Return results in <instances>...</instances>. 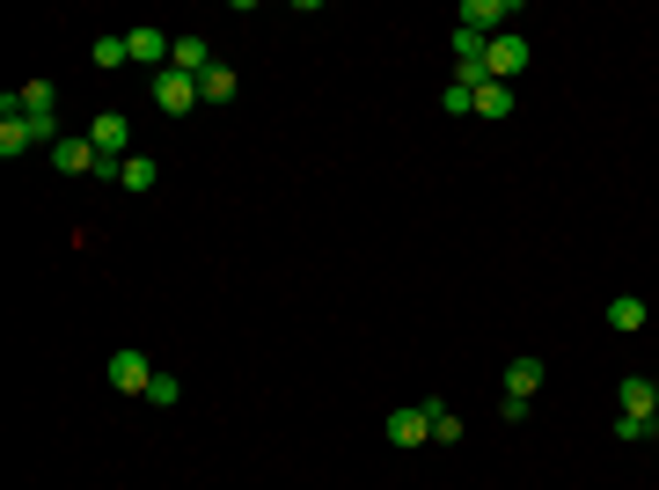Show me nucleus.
I'll list each match as a JSON object with an SVG mask.
<instances>
[{"label": "nucleus", "mask_w": 659, "mask_h": 490, "mask_svg": "<svg viewBox=\"0 0 659 490\" xmlns=\"http://www.w3.org/2000/svg\"><path fill=\"white\" fill-rule=\"evenodd\" d=\"M652 417H659V389L645 373H630L616 389V439H652Z\"/></svg>", "instance_id": "f257e3e1"}, {"label": "nucleus", "mask_w": 659, "mask_h": 490, "mask_svg": "<svg viewBox=\"0 0 659 490\" xmlns=\"http://www.w3.org/2000/svg\"><path fill=\"white\" fill-rule=\"evenodd\" d=\"M15 110L30 118V132H37V140H52V146L66 140V132H60V88H52V81H22V88H15Z\"/></svg>", "instance_id": "f03ea898"}, {"label": "nucleus", "mask_w": 659, "mask_h": 490, "mask_svg": "<svg viewBox=\"0 0 659 490\" xmlns=\"http://www.w3.org/2000/svg\"><path fill=\"white\" fill-rule=\"evenodd\" d=\"M88 140H96V154H104V168L132 162V118H125V110H104V118L88 124Z\"/></svg>", "instance_id": "7ed1b4c3"}, {"label": "nucleus", "mask_w": 659, "mask_h": 490, "mask_svg": "<svg viewBox=\"0 0 659 490\" xmlns=\"http://www.w3.org/2000/svg\"><path fill=\"white\" fill-rule=\"evenodd\" d=\"M125 52H132V66H147V74H169V52H176V37H169V30H154V22H132Z\"/></svg>", "instance_id": "20e7f679"}, {"label": "nucleus", "mask_w": 659, "mask_h": 490, "mask_svg": "<svg viewBox=\"0 0 659 490\" xmlns=\"http://www.w3.org/2000/svg\"><path fill=\"white\" fill-rule=\"evenodd\" d=\"M191 102H206L191 74H176V66H169V74H154V110H162V118H191Z\"/></svg>", "instance_id": "39448f33"}, {"label": "nucleus", "mask_w": 659, "mask_h": 490, "mask_svg": "<svg viewBox=\"0 0 659 490\" xmlns=\"http://www.w3.org/2000/svg\"><path fill=\"white\" fill-rule=\"evenodd\" d=\"M528 37H514V30H498L491 37V52H484V66H491V81H514V74H528Z\"/></svg>", "instance_id": "423d86ee"}, {"label": "nucleus", "mask_w": 659, "mask_h": 490, "mask_svg": "<svg viewBox=\"0 0 659 490\" xmlns=\"http://www.w3.org/2000/svg\"><path fill=\"white\" fill-rule=\"evenodd\" d=\"M110 389H118V395H147V389H154V367H147V359H140V351H110Z\"/></svg>", "instance_id": "0eeeda50"}, {"label": "nucleus", "mask_w": 659, "mask_h": 490, "mask_svg": "<svg viewBox=\"0 0 659 490\" xmlns=\"http://www.w3.org/2000/svg\"><path fill=\"white\" fill-rule=\"evenodd\" d=\"M389 439L396 447H425V439H433V403L425 410H389Z\"/></svg>", "instance_id": "6e6552de"}, {"label": "nucleus", "mask_w": 659, "mask_h": 490, "mask_svg": "<svg viewBox=\"0 0 659 490\" xmlns=\"http://www.w3.org/2000/svg\"><path fill=\"white\" fill-rule=\"evenodd\" d=\"M169 66H176V74H191V81H206V74H213L220 59H213V44H206V37H176Z\"/></svg>", "instance_id": "1a4fd4ad"}, {"label": "nucleus", "mask_w": 659, "mask_h": 490, "mask_svg": "<svg viewBox=\"0 0 659 490\" xmlns=\"http://www.w3.org/2000/svg\"><path fill=\"white\" fill-rule=\"evenodd\" d=\"M506 15H514V0H462V8H454V22L476 30V37H491V22H506Z\"/></svg>", "instance_id": "9d476101"}, {"label": "nucleus", "mask_w": 659, "mask_h": 490, "mask_svg": "<svg viewBox=\"0 0 659 490\" xmlns=\"http://www.w3.org/2000/svg\"><path fill=\"white\" fill-rule=\"evenodd\" d=\"M52 162H60L66 176H96L104 154H96V140H60V146H52Z\"/></svg>", "instance_id": "9b49d317"}, {"label": "nucleus", "mask_w": 659, "mask_h": 490, "mask_svg": "<svg viewBox=\"0 0 659 490\" xmlns=\"http://www.w3.org/2000/svg\"><path fill=\"white\" fill-rule=\"evenodd\" d=\"M476 118H514V81H476Z\"/></svg>", "instance_id": "f8f14e48"}, {"label": "nucleus", "mask_w": 659, "mask_h": 490, "mask_svg": "<svg viewBox=\"0 0 659 490\" xmlns=\"http://www.w3.org/2000/svg\"><path fill=\"white\" fill-rule=\"evenodd\" d=\"M536 389H542V359H514L506 367V395H528L536 403Z\"/></svg>", "instance_id": "ddd939ff"}, {"label": "nucleus", "mask_w": 659, "mask_h": 490, "mask_svg": "<svg viewBox=\"0 0 659 490\" xmlns=\"http://www.w3.org/2000/svg\"><path fill=\"white\" fill-rule=\"evenodd\" d=\"M118 184L125 190H154V184H162V168L147 162V154H132V162H118Z\"/></svg>", "instance_id": "4468645a"}, {"label": "nucleus", "mask_w": 659, "mask_h": 490, "mask_svg": "<svg viewBox=\"0 0 659 490\" xmlns=\"http://www.w3.org/2000/svg\"><path fill=\"white\" fill-rule=\"evenodd\" d=\"M235 88H242V74H235V66H213L206 81H198V96H206V102H235Z\"/></svg>", "instance_id": "2eb2a0df"}, {"label": "nucleus", "mask_w": 659, "mask_h": 490, "mask_svg": "<svg viewBox=\"0 0 659 490\" xmlns=\"http://www.w3.org/2000/svg\"><path fill=\"white\" fill-rule=\"evenodd\" d=\"M484 52H491V37H476V30H454V66H484ZM491 74V66H484Z\"/></svg>", "instance_id": "dca6fc26"}, {"label": "nucleus", "mask_w": 659, "mask_h": 490, "mask_svg": "<svg viewBox=\"0 0 659 490\" xmlns=\"http://www.w3.org/2000/svg\"><path fill=\"white\" fill-rule=\"evenodd\" d=\"M88 59L104 66V74H118V66L132 59V52H125V37H96V44H88Z\"/></svg>", "instance_id": "f3484780"}, {"label": "nucleus", "mask_w": 659, "mask_h": 490, "mask_svg": "<svg viewBox=\"0 0 659 490\" xmlns=\"http://www.w3.org/2000/svg\"><path fill=\"white\" fill-rule=\"evenodd\" d=\"M608 323H616V329H645V301H638V293L608 301Z\"/></svg>", "instance_id": "a211bd4d"}, {"label": "nucleus", "mask_w": 659, "mask_h": 490, "mask_svg": "<svg viewBox=\"0 0 659 490\" xmlns=\"http://www.w3.org/2000/svg\"><path fill=\"white\" fill-rule=\"evenodd\" d=\"M433 439H440V447H454V439H462V417H454V410H440V403H433Z\"/></svg>", "instance_id": "6ab92c4d"}, {"label": "nucleus", "mask_w": 659, "mask_h": 490, "mask_svg": "<svg viewBox=\"0 0 659 490\" xmlns=\"http://www.w3.org/2000/svg\"><path fill=\"white\" fill-rule=\"evenodd\" d=\"M440 102H447L454 118H462V110H476V88H462V81H447V88H440Z\"/></svg>", "instance_id": "aec40b11"}, {"label": "nucleus", "mask_w": 659, "mask_h": 490, "mask_svg": "<svg viewBox=\"0 0 659 490\" xmlns=\"http://www.w3.org/2000/svg\"><path fill=\"white\" fill-rule=\"evenodd\" d=\"M176 395H184V389H176V373H154V389H147V403H162V410H169Z\"/></svg>", "instance_id": "412c9836"}, {"label": "nucleus", "mask_w": 659, "mask_h": 490, "mask_svg": "<svg viewBox=\"0 0 659 490\" xmlns=\"http://www.w3.org/2000/svg\"><path fill=\"white\" fill-rule=\"evenodd\" d=\"M652 439H659V417H652Z\"/></svg>", "instance_id": "4be33fe9"}, {"label": "nucleus", "mask_w": 659, "mask_h": 490, "mask_svg": "<svg viewBox=\"0 0 659 490\" xmlns=\"http://www.w3.org/2000/svg\"><path fill=\"white\" fill-rule=\"evenodd\" d=\"M652 389H659V381H652Z\"/></svg>", "instance_id": "5701e85b"}]
</instances>
